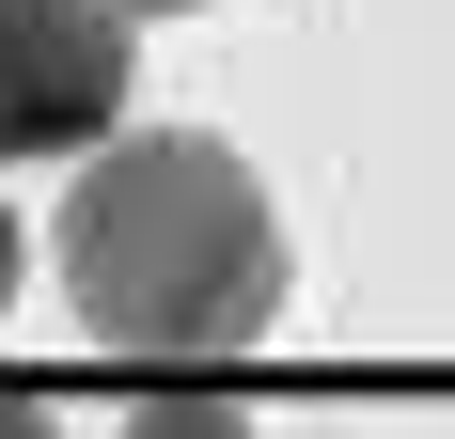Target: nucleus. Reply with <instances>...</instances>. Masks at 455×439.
<instances>
[{"mask_svg":"<svg viewBox=\"0 0 455 439\" xmlns=\"http://www.w3.org/2000/svg\"><path fill=\"white\" fill-rule=\"evenodd\" d=\"M63 299L110 361H251L283 330V220L251 188V157L204 126L94 141V173L63 188Z\"/></svg>","mask_w":455,"mask_h":439,"instance_id":"obj_1","label":"nucleus"},{"mask_svg":"<svg viewBox=\"0 0 455 439\" xmlns=\"http://www.w3.org/2000/svg\"><path fill=\"white\" fill-rule=\"evenodd\" d=\"M126 126V0H0V157H94Z\"/></svg>","mask_w":455,"mask_h":439,"instance_id":"obj_2","label":"nucleus"},{"mask_svg":"<svg viewBox=\"0 0 455 439\" xmlns=\"http://www.w3.org/2000/svg\"><path fill=\"white\" fill-rule=\"evenodd\" d=\"M0 314H16V204H0Z\"/></svg>","mask_w":455,"mask_h":439,"instance_id":"obj_3","label":"nucleus"},{"mask_svg":"<svg viewBox=\"0 0 455 439\" xmlns=\"http://www.w3.org/2000/svg\"><path fill=\"white\" fill-rule=\"evenodd\" d=\"M126 16H188V0H126Z\"/></svg>","mask_w":455,"mask_h":439,"instance_id":"obj_4","label":"nucleus"}]
</instances>
